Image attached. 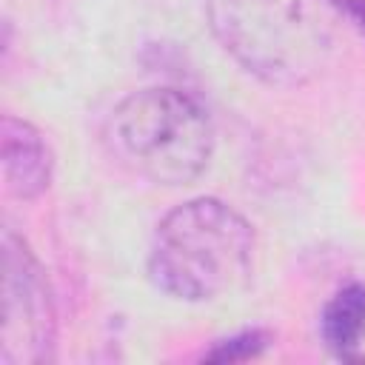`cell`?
Masks as SVG:
<instances>
[{
    "mask_svg": "<svg viewBox=\"0 0 365 365\" xmlns=\"http://www.w3.org/2000/svg\"><path fill=\"white\" fill-rule=\"evenodd\" d=\"M254 265V228L228 202L197 197L168 211L151 242V282L185 302L217 299L240 288Z\"/></svg>",
    "mask_w": 365,
    "mask_h": 365,
    "instance_id": "1",
    "label": "cell"
},
{
    "mask_svg": "<svg viewBox=\"0 0 365 365\" xmlns=\"http://www.w3.org/2000/svg\"><path fill=\"white\" fill-rule=\"evenodd\" d=\"M328 0H205V14L222 48L271 86L314 80L334 48Z\"/></svg>",
    "mask_w": 365,
    "mask_h": 365,
    "instance_id": "2",
    "label": "cell"
},
{
    "mask_svg": "<svg viewBox=\"0 0 365 365\" xmlns=\"http://www.w3.org/2000/svg\"><path fill=\"white\" fill-rule=\"evenodd\" d=\"M111 154L157 185L194 182L211 163L214 128L205 111L177 88L128 94L108 117Z\"/></svg>",
    "mask_w": 365,
    "mask_h": 365,
    "instance_id": "3",
    "label": "cell"
},
{
    "mask_svg": "<svg viewBox=\"0 0 365 365\" xmlns=\"http://www.w3.org/2000/svg\"><path fill=\"white\" fill-rule=\"evenodd\" d=\"M57 317L43 265L31 248L3 231V322L0 359L3 365H40L51 359Z\"/></svg>",
    "mask_w": 365,
    "mask_h": 365,
    "instance_id": "4",
    "label": "cell"
},
{
    "mask_svg": "<svg viewBox=\"0 0 365 365\" xmlns=\"http://www.w3.org/2000/svg\"><path fill=\"white\" fill-rule=\"evenodd\" d=\"M0 165L6 191L17 200H37L54 174L48 140L31 123L6 114L0 123Z\"/></svg>",
    "mask_w": 365,
    "mask_h": 365,
    "instance_id": "5",
    "label": "cell"
},
{
    "mask_svg": "<svg viewBox=\"0 0 365 365\" xmlns=\"http://www.w3.org/2000/svg\"><path fill=\"white\" fill-rule=\"evenodd\" d=\"M319 331L336 356H351L365 334V282L339 288L322 308Z\"/></svg>",
    "mask_w": 365,
    "mask_h": 365,
    "instance_id": "6",
    "label": "cell"
},
{
    "mask_svg": "<svg viewBox=\"0 0 365 365\" xmlns=\"http://www.w3.org/2000/svg\"><path fill=\"white\" fill-rule=\"evenodd\" d=\"M268 345H271V334L265 328H248V331H240L234 336L214 342V348H208L202 359L205 362H248L259 356Z\"/></svg>",
    "mask_w": 365,
    "mask_h": 365,
    "instance_id": "7",
    "label": "cell"
},
{
    "mask_svg": "<svg viewBox=\"0 0 365 365\" xmlns=\"http://www.w3.org/2000/svg\"><path fill=\"white\" fill-rule=\"evenodd\" d=\"M328 6L365 37V0H328Z\"/></svg>",
    "mask_w": 365,
    "mask_h": 365,
    "instance_id": "8",
    "label": "cell"
}]
</instances>
